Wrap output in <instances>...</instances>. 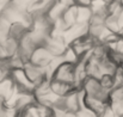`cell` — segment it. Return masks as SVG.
Returning a JSON list of instances; mask_svg holds the SVG:
<instances>
[{"mask_svg": "<svg viewBox=\"0 0 123 117\" xmlns=\"http://www.w3.org/2000/svg\"><path fill=\"white\" fill-rule=\"evenodd\" d=\"M10 79L12 80V82H13V85H14V87L18 92L34 93L35 85L29 80L23 68L10 71Z\"/></svg>", "mask_w": 123, "mask_h": 117, "instance_id": "1", "label": "cell"}, {"mask_svg": "<svg viewBox=\"0 0 123 117\" xmlns=\"http://www.w3.org/2000/svg\"><path fill=\"white\" fill-rule=\"evenodd\" d=\"M74 66L68 62H61L51 73V78L57 81H62L66 84H71L75 87V79H74ZM77 88V87H75ZM78 90V88H77Z\"/></svg>", "mask_w": 123, "mask_h": 117, "instance_id": "2", "label": "cell"}, {"mask_svg": "<svg viewBox=\"0 0 123 117\" xmlns=\"http://www.w3.org/2000/svg\"><path fill=\"white\" fill-rule=\"evenodd\" d=\"M26 77L29 78V80L36 86L38 84H41L45 80H49L51 78V73L47 69V68H43L40 66H36L31 62H26L23 67Z\"/></svg>", "mask_w": 123, "mask_h": 117, "instance_id": "3", "label": "cell"}, {"mask_svg": "<svg viewBox=\"0 0 123 117\" xmlns=\"http://www.w3.org/2000/svg\"><path fill=\"white\" fill-rule=\"evenodd\" d=\"M54 57H62V55L65 54L68 43L65 41V38L61 35H55L51 34L48 39L45 41V44L43 45Z\"/></svg>", "mask_w": 123, "mask_h": 117, "instance_id": "4", "label": "cell"}, {"mask_svg": "<svg viewBox=\"0 0 123 117\" xmlns=\"http://www.w3.org/2000/svg\"><path fill=\"white\" fill-rule=\"evenodd\" d=\"M54 60H55V57L44 47H37L35 49V51L32 53L31 59H30L29 62H31V63H34L36 66L43 67V68H47L50 72V66H51Z\"/></svg>", "mask_w": 123, "mask_h": 117, "instance_id": "5", "label": "cell"}, {"mask_svg": "<svg viewBox=\"0 0 123 117\" xmlns=\"http://www.w3.org/2000/svg\"><path fill=\"white\" fill-rule=\"evenodd\" d=\"M49 86H50V91L57 96L59 98H63L66 97L67 94H69L71 92L75 91L77 88L71 85V84H66V82H62V81H57V80H54V79H50V82H49Z\"/></svg>", "mask_w": 123, "mask_h": 117, "instance_id": "6", "label": "cell"}, {"mask_svg": "<svg viewBox=\"0 0 123 117\" xmlns=\"http://www.w3.org/2000/svg\"><path fill=\"white\" fill-rule=\"evenodd\" d=\"M2 49H4V53H5V57L6 59H10V57H13L18 54V48H19V41L12 38V37H7L2 43Z\"/></svg>", "mask_w": 123, "mask_h": 117, "instance_id": "7", "label": "cell"}, {"mask_svg": "<svg viewBox=\"0 0 123 117\" xmlns=\"http://www.w3.org/2000/svg\"><path fill=\"white\" fill-rule=\"evenodd\" d=\"M29 30H30L29 25H26L24 23H14V24H11V28H10V31H8V36L17 39V41H19L29 32Z\"/></svg>", "mask_w": 123, "mask_h": 117, "instance_id": "8", "label": "cell"}, {"mask_svg": "<svg viewBox=\"0 0 123 117\" xmlns=\"http://www.w3.org/2000/svg\"><path fill=\"white\" fill-rule=\"evenodd\" d=\"M8 77H10V71H8V68H7L2 62H0V81L5 80V79L8 78Z\"/></svg>", "mask_w": 123, "mask_h": 117, "instance_id": "9", "label": "cell"}, {"mask_svg": "<svg viewBox=\"0 0 123 117\" xmlns=\"http://www.w3.org/2000/svg\"><path fill=\"white\" fill-rule=\"evenodd\" d=\"M77 117H98L96 114H93L92 111L85 109V108H81L78 112H77Z\"/></svg>", "mask_w": 123, "mask_h": 117, "instance_id": "10", "label": "cell"}, {"mask_svg": "<svg viewBox=\"0 0 123 117\" xmlns=\"http://www.w3.org/2000/svg\"><path fill=\"white\" fill-rule=\"evenodd\" d=\"M63 117H77V114H73V112H65V116Z\"/></svg>", "mask_w": 123, "mask_h": 117, "instance_id": "11", "label": "cell"}, {"mask_svg": "<svg viewBox=\"0 0 123 117\" xmlns=\"http://www.w3.org/2000/svg\"><path fill=\"white\" fill-rule=\"evenodd\" d=\"M117 36H118V37H120L121 39H123V26L121 28V29H120V31L117 32Z\"/></svg>", "mask_w": 123, "mask_h": 117, "instance_id": "12", "label": "cell"}, {"mask_svg": "<svg viewBox=\"0 0 123 117\" xmlns=\"http://www.w3.org/2000/svg\"><path fill=\"white\" fill-rule=\"evenodd\" d=\"M121 2H122V6H123V0H122V1H121Z\"/></svg>", "mask_w": 123, "mask_h": 117, "instance_id": "13", "label": "cell"}]
</instances>
